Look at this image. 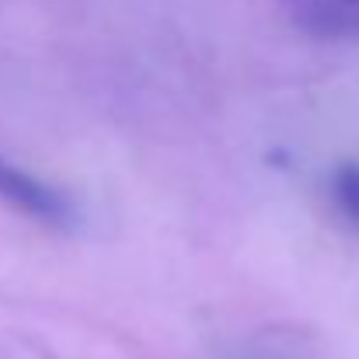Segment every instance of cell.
Segmentation results:
<instances>
[{
	"mask_svg": "<svg viewBox=\"0 0 359 359\" xmlns=\"http://www.w3.org/2000/svg\"><path fill=\"white\" fill-rule=\"evenodd\" d=\"M0 199H7L14 210H21V213H28V217H35L49 227H67L74 220L70 203L56 189L42 185L39 178H32L28 171L14 168L4 157H0Z\"/></svg>",
	"mask_w": 359,
	"mask_h": 359,
	"instance_id": "obj_1",
	"label": "cell"
},
{
	"mask_svg": "<svg viewBox=\"0 0 359 359\" xmlns=\"http://www.w3.org/2000/svg\"><path fill=\"white\" fill-rule=\"evenodd\" d=\"M300 25L318 35H359V0L311 4L307 11H300Z\"/></svg>",
	"mask_w": 359,
	"mask_h": 359,
	"instance_id": "obj_2",
	"label": "cell"
},
{
	"mask_svg": "<svg viewBox=\"0 0 359 359\" xmlns=\"http://www.w3.org/2000/svg\"><path fill=\"white\" fill-rule=\"evenodd\" d=\"M332 196L339 210L359 227V164H342L332 178Z\"/></svg>",
	"mask_w": 359,
	"mask_h": 359,
	"instance_id": "obj_3",
	"label": "cell"
},
{
	"mask_svg": "<svg viewBox=\"0 0 359 359\" xmlns=\"http://www.w3.org/2000/svg\"><path fill=\"white\" fill-rule=\"evenodd\" d=\"M325 4H349V0H325Z\"/></svg>",
	"mask_w": 359,
	"mask_h": 359,
	"instance_id": "obj_4",
	"label": "cell"
}]
</instances>
